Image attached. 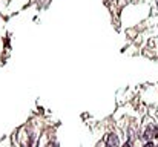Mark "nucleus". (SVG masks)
I'll return each mask as SVG.
<instances>
[{
	"instance_id": "nucleus-1",
	"label": "nucleus",
	"mask_w": 158,
	"mask_h": 147,
	"mask_svg": "<svg viewBox=\"0 0 158 147\" xmlns=\"http://www.w3.org/2000/svg\"><path fill=\"white\" fill-rule=\"evenodd\" d=\"M106 147H120V140H118V135L115 133H109L107 138H106Z\"/></svg>"
},
{
	"instance_id": "nucleus-2",
	"label": "nucleus",
	"mask_w": 158,
	"mask_h": 147,
	"mask_svg": "<svg viewBox=\"0 0 158 147\" xmlns=\"http://www.w3.org/2000/svg\"><path fill=\"white\" fill-rule=\"evenodd\" d=\"M143 147H155L154 146V143H152V140H149V141H146V144H144V146Z\"/></svg>"
},
{
	"instance_id": "nucleus-3",
	"label": "nucleus",
	"mask_w": 158,
	"mask_h": 147,
	"mask_svg": "<svg viewBox=\"0 0 158 147\" xmlns=\"http://www.w3.org/2000/svg\"><path fill=\"white\" fill-rule=\"evenodd\" d=\"M121 147H132V146H131V143H124Z\"/></svg>"
},
{
	"instance_id": "nucleus-4",
	"label": "nucleus",
	"mask_w": 158,
	"mask_h": 147,
	"mask_svg": "<svg viewBox=\"0 0 158 147\" xmlns=\"http://www.w3.org/2000/svg\"><path fill=\"white\" fill-rule=\"evenodd\" d=\"M49 147H57V144H55V143H54V144H51V146Z\"/></svg>"
},
{
	"instance_id": "nucleus-5",
	"label": "nucleus",
	"mask_w": 158,
	"mask_h": 147,
	"mask_svg": "<svg viewBox=\"0 0 158 147\" xmlns=\"http://www.w3.org/2000/svg\"><path fill=\"white\" fill-rule=\"evenodd\" d=\"M157 9H158V0H157Z\"/></svg>"
},
{
	"instance_id": "nucleus-6",
	"label": "nucleus",
	"mask_w": 158,
	"mask_h": 147,
	"mask_svg": "<svg viewBox=\"0 0 158 147\" xmlns=\"http://www.w3.org/2000/svg\"><path fill=\"white\" fill-rule=\"evenodd\" d=\"M155 147H158V146H155Z\"/></svg>"
}]
</instances>
